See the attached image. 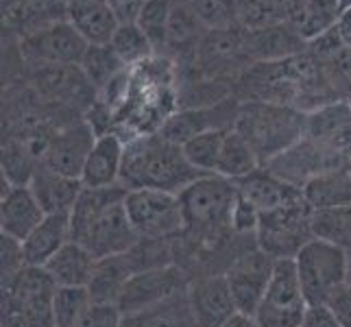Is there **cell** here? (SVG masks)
Instances as JSON below:
<instances>
[{"instance_id": "48", "label": "cell", "mask_w": 351, "mask_h": 327, "mask_svg": "<svg viewBox=\"0 0 351 327\" xmlns=\"http://www.w3.org/2000/svg\"><path fill=\"white\" fill-rule=\"evenodd\" d=\"M347 286H351V249L347 251Z\"/></svg>"}, {"instance_id": "27", "label": "cell", "mask_w": 351, "mask_h": 327, "mask_svg": "<svg viewBox=\"0 0 351 327\" xmlns=\"http://www.w3.org/2000/svg\"><path fill=\"white\" fill-rule=\"evenodd\" d=\"M127 188L123 184L110 186V188H86L83 186L81 195L70 210V227H72V240H79L81 234L99 218L103 212L114 208L116 203H123L127 199Z\"/></svg>"}, {"instance_id": "2", "label": "cell", "mask_w": 351, "mask_h": 327, "mask_svg": "<svg viewBox=\"0 0 351 327\" xmlns=\"http://www.w3.org/2000/svg\"><path fill=\"white\" fill-rule=\"evenodd\" d=\"M306 118L308 112L295 105L242 101L234 129L251 144L262 166H266L304 138Z\"/></svg>"}, {"instance_id": "18", "label": "cell", "mask_w": 351, "mask_h": 327, "mask_svg": "<svg viewBox=\"0 0 351 327\" xmlns=\"http://www.w3.org/2000/svg\"><path fill=\"white\" fill-rule=\"evenodd\" d=\"M308 51V42L288 22L273 24L266 29L245 31V53L251 64L282 62Z\"/></svg>"}, {"instance_id": "21", "label": "cell", "mask_w": 351, "mask_h": 327, "mask_svg": "<svg viewBox=\"0 0 351 327\" xmlns=\"http://www.w3.org/2000/svg\"><path fill=\"white\" fill-rule=\"evenodd\" d=\"M236 186H238L240 199H245L249 205H253L260 214L275 212L284 208V205L295 203L304 197L301 188L286 184L284 179L273 175L266 166H262L260 171H256L253 175L236 181Z\"/></svg>"}, {"instance_id": "22", "label": "cell", "mask_w": 351, "mask_h": 327, "mask_svg": "<svg viewBox=\"0 0 351 327\" xmlns=\"http://www.w3.org/2000/svg\"><path fill=\"white\" fill-rule=\"evenodd\" d=\"M29 188L46 214H70L81 195L83 184L81 179L62 175L40 162L29 181Z\"/></svg>"}, {"instance_id": "19", "label": "cell", "mask_w": 351, "mask_h": 327, "mask_svg": "<svg viewBox=\"0 0 351 327\" xmlns=\"http://www.w3.org/2000/svg\"><path fill=\"white\" fill-rule=\"evenodd\" d=\"M127 142L116 131L101 133L83 166L81 184L86 188H110L120 184Z\"/></svg>"}, {"instance_id": "29", "label": "cell", "mask_w": 351, "mask_h": 327, "mask_svg": "<svg viewBox=\"0 0 351 327\" xmlns=\"http://www.w3.org/2000/svg\"><path fill=\"white\" fill-rule=\"evenodd\" d=\"M304 199L312 210H332L351 205V173L349 166L323 173L304 186Z\"/></svg>"}, {"instance_id": "34", "label": "cell", "mask_w": 351, "mask_h": 327, "mask_svg": "<svg viewBox=\"0 0 351 327\" xmlns=\"http://www.w3.org/2000/svg\"><path fill=\"white\" fill-rule=\"evenodd\" d=\"M125 256L131 264L133 273L173 266L177 264L175 238H140Z\"/></svg>"}, {"instance_id": "20", "label": "cell", "mask_w": 351, "mask_h": 327, "mask_svg": "<svg viewBox=\"0 0 351 327\" xmlns=\"http://www.w3.org/2000/svg\"><path fill=\"white\" fill-rule=\"evenodd\" d=\"M46 218V212L29 186H9L0 197V234L24 240Z\"/></svg>"}, {"instance_id": "44", "label": "cell", "mask_w": 351, "mask_h": 327, "mask_svg": "<svg viewBox=\"0 0 351 327\" xmlns=\"http://www.w3.org/2000/svg\"><path fill=\"white\" fill-rule=\"evenodd\" d=\"M328 306L336 314L338 323L343 327H351V286L345 284L343 288H338L328 301Z\"/></svg>"}, {"instance_id": "41", "label": "cell", "mask_w": 351, "mask_h": 327, "mask_svg": "<svg viewBox=\"0 0 351 327\" xmlns=\"http://www.w3.org/2000/svg\"><path fill=\"white\" fill-rule=\"evenodd\" d=\"M125 314L116 304H92L75 327H123Z\"/></svg>"}, {"instance_id": "5", "label": "cell", "mask_w": 351, "mask_h": 327, "mask_svg": "<svg viewBox=\"0 0 351 327\" xmlns=\"http://www.w3.org/2000/svg\"><path fill=\"white\" fill-rule=\"evenodd\" d=\"M312 238V208L304 197L275 212L260 214L258 249L275 260H295L301 247Z\"/></svg>"}, {"instance_id": "1", "label": "cell", "mask_w": 351, "mask_h": 327, "mask_svg": "<svg viewBox=\"0 0 351 327\" xmlns=\"http://www.w3.org/2000/svg\"><path fill=\"white\" fill-rule=\"evenodd\" d=\"M201 173L186 160L179 144L166 140L160 131L140 133L127 140L120 184L127 190H164L179 195Z\"/></svg>"}, {"instance_id": "4", "label": "cell", "mask_w": 351, "mask_h": 327, "mask_svg": "<svg viewBox=\"0 0 351 327\" xmlns=\"http://www.w3.org/2000/svg\"><path fill=\"white\" fill-rule=\"evenodd\" d=\"M295 269L308 304H328L347 284V251L312 238L297 253Z\"/></svg>"}, {"instance_id": "3", "label": "cell", "mask_w": 351, "mask_h": 327, "mask_svg": "<svg viewBox=\"0 0 351 327\" xmlns=\"http://www.w3.org/2000/svg\"><path fill=\"white\" fill-rule=\"evenodd\" d=\"M57 284L42 266L24 264L3 280V327H55L53 297Z\"/></svg>"}, {"instance_id": "36", "label": "cell", "mask_w": 351, "mask_h": 327, "mask_svg": "<svg viewBox=\"0 0 351 327\" xmlns=\"http://www.w3.org/2000/svg\"><path fill=\"white\" fill-rule=\"evenodd\" d=\"M110 46L129 68L142 66V64L151 62L153 57H157L151 40L147 38V33L140 29L138 22L136 24H120L118 31L114 33Z\"/></svg>"}, {"instance_id": "33", "label": "cell", "mask_w": 351, "mask_h": 327, "mask_svg": "<svg viewBox=\"0 0 351 327\" xmlns=\"http://www.w3.org/2000/svg\"><path fill=\"white\" fill-rule=\"evenodd\" d=\"M129 66L118 57V53L110 44L103 46H90L86 57L81 62V70L83 75L88 77V81L92 83V88L96 92H103L112 81H116Z\"/></svg>"}, {"instance_id": "7", "label": "cell", "mask_w": 351, "mask_h": 327, "mask_svg": "<svg viewBox=\"0 0 351 327\" xmlns=\"http://www.w3.org/2000/svg\"><path fill=\"white\" fill-rule=\"evenodd\" d=\"M308 301L301 288L295 260H277L271 284L253 321L258 327H301Z\"/></svg>"}, {"instance_id": "31", "label": "cell", "mask_w": 351, "mask_h": 327, "mask_svg": "<svg viewBox=\"0 0 351 327\" xmlns=\"http://www.w3.org/2000/svg\"><path fill=\"white\" fill-rule=\"evenodd\" d=\"M68 3L70 0H22L18 11L7 20L22 38L40 31L48 24L59 20H68Z\"/></svg>"}, {"instance_id": "25", "label": "cell", "mask_w": 351, "mask_h": 327, "mask_svg": "<svg viewBox=\"0 0 351 327\" xmlns=\"http://www.w3.org/2000/svg\"><path fill=\"white\" fill-rule=\"evenodd\" d=\"M96 260L92 253L77 240H70L68 245L57 251L55 256L48 260L44 271L51 275V280L57 286H86L90 284Z\"/></svg>"}, {"instance_id": "50", "label": "cell", "mask_w": 351, "mask_h": 327, "mask_svg": "<svg viewBox=\"0 0 351 327\" xmlns=\"http://www.w3.org/2000/svg\"><path fill=\"white\" fill-rule=\"evenodd\" d=\"M349 173H351V162H349Z\"/></svg>"}, {"instance_id": "30", "label": "cell", "mask_w": 351, "mask_h": 327, "mask_svg": "<svg viewBox=\"0 0 351 327\" xmlns=\"http://www.w3.org/2000/svg\"><path fill=\"white\" fill-rule=\"evenodd\" d=\"M262 168L260 157L251 149V144L240 136L236 129H229L225 133L223 149L216 164V175L225 179L240 181Z\"/></svg>"}, {"instance_id": "23", "label": "cell", "mask_w": 351, "mask_h": 327, "mask_svg": "<svg viewBox=\"0 0 351 327\" xmlns=\"http://www.w3.org/2000/svg\"><path fill=\"white\" fill-rule=\"evenodd\" d=\"M72 240L70 214H46L44 221L22 240L24 264L44 266L57 251H62Z\"/></svg>"}, {"instance_id": "6", "label": "cell", "mask_w": 351, "mask_h": 327, "mask_svg": "<svg viewBox=\"0 0 351 327\" xmlns=\"http://www.w3.org/2000/svg\"><path fill=\"white\" fill-rule=\"evenodd\" d=\"M125 208L140 238H175L186 229L184 208L175 192L129 190Z\"/></svg>"}, {"instance_id": "28", "label": "cell", "mask_w": 351, "mask_h": 327, "mask_svg": "<svg viewBox=\"0 0 351 327\" xmlns=\"http://www.w3.org/2000/svg\"><path fill=\"white\" fill-rule=\"evenodd\" d=\"M136 275L131 269L127 256H112L101 258L96 262L94 275L88 284L90 297L94 304H116L123 295L127 282Z\"/></svg>"}, {"instance_id": "39", "label": "cell", "mask_w": 351, "mask_h": 327, "mask_svg": "<svg viewBox=\"0 0 351 327\" xmlns=\"http://www.w3.org/2000/svg\"><path fill=\"white\" fill-rule=\"evenodd\" d=\"M173 5H175V0H147V5H144L142 14L138 18L140 29L147 33V38L151 40L157 57H162L166 53Z\"/></svg>"}, {"instance_id": "49", "label": "cell", "mask_w": 351, "mask_h": 327, "mask_svg": "<svg viewBox=\"0 0 351 327\" xmlns=\"http://www.w3.org/2000/svg\"><path fill=\"white\" fill-rule=\"evenodd\" d=\"M338 3H341V9H343V11L351 9V0H338Z\"/></svg>"}, {"instance_id": "45", "label": "cell", "mask_w": 351, "mask_h": 327, "mask_svg": "<svg viewBox=\"0 0 351 327\" xmlns=\"http://www.w3.org/2000/svg\"><path fill=\"white\" fill-rule=\"evenodd\" d=\"M120 24H136L147 0H107Z\"/></svg>"}, {"instance_id": "9", "label": "cell", "mask_w": 351, "mask_h": 327, "mask_svg": "<svg viewBox=\"0 0 351 327\" xmlns=\"http://www.w3.org/2000/svg\"><path fill=\"white\" fill-rule=\"evenodd\" d=\"M20 48L29 64L81 66L90 44L70 20H59L22 38Z\"/></svg>"}, {"instance_id": "14", "label": "cell", "mask_w": 351, "mask_h": 327, "mask_svg": "<svg viewBox=\"0 0 351 327\" xmlns=\"http://www.w3.org/2000/svg\"><path fill=\"white\" fill-rule=\"evenodd\" d=\"M96 138H99V133H96L88 118L70 120L48 142L42 164L62 175L81 179L83 166L88 162V155L94 147Z\"/></svg>"}, {"instance_id": "12", "label": "cell", "mask_w": 351, "mask_h": 327, "mask_svg": "<svg viewBox=\"0 0 351 327\" xmlns=\"http://www.w3.org/2000/svg\"><path fill=\"white\" fill-rule=\"evenodd\" d=\"M345 166H349L345 157L323 149L321 144H317L306 136L297 144H293L288 151H284L280 157H275L273 162L266 164V168H269L273 175H277L280 179H284L286 184L301 188V190L319 175L336 171V168H345Z\"/></svg>"}, {"instance_id": "37", "label": "cell", "mask_w": 351, "mask_h": 327, "mask_svg": "<svg viewBox=\"0 0 351 327\" xmlns=\"http://www.w3.org/2000/svg\"><path fill=\"white\" fill-rule=\"evenodd\" d=\"M227 131L229 129L205 131L181 144V151H184L186 160L195 171H199L201 175H216V164H219V155Z\"/></svg>"}, {"instance_id": "35", "label": "cell", "mask_w": 351, "mask_h": 327, "mask_svg": "<svg viewBox=\"0 0 351 327\" xmlns=\"http://www.w3.org/2000/svg\"><path fill=\"white\" fill-rule=\"evenodd\" d=\"M312 236L330 245L351 249V205L332 210H312Z\"/></svg>"}, {"instance_id": "26", "label": "cell", "mask_w": 351, "mask_h": 327, "mask_svg": "<svg viewBox=\"0 0 351 327\" xmlns=\"http://www.w3.org/2000/svg\"><path fill=\"white\" fill-rule=\"evenodd\" d=\"M341 16L343 9L338 0H295L288 24L310 44L323 33L332 31Z\"/></svg>"}, {"instance_id": "10", "label": "cell", "mask_w": 351, "mask_h": 327, "mask_svg": "<svg viewBox=\"0 0 351 327\" xmlns=\"http://www.w3.org/2000/svg\"><path fill=\"white\" fill-rule=\"evenodd\" d=\"M31 88L40 99L70 109H92L96 103V90L81 66H55L33 64Z\"/></svg>"}, {"instance_id": "38", "label": "cell", "mask_w": 351, "mask_h": 327, "mask_svg": "<svg viewBox=\"0 0 351 327\" xmlns=\"http://www.w3.org/2000/svg\"><path fill=\"white\" fill-rule=\"evenodd\" d=\"M94 304L86 286H57L53 297L55 327H75Z\"/></svg>"}, {"instance_id": "8", "label": "cell", "mask_w": 351, "mask_h": 327, "mask_svg": "<svg viewBox=\"0 0 351 327\" xmlns=\"http://www.w3.org/2000/svg\"><path fill=\"white\" fill-rule=\"evenodd\" d=\"M190 282H192V275L179 264L136 273L127 282L123 295H120L118 308L125 317L144 312L177 297L179 293H186Z\"/></svg>"}, {"instance_id": "16", "label": "cell", "mask_w": 351, "mask_h": 327, "mask_svg": "<svg viewBox=\"0 0 351 327\" xmlns=\"http://www.w3.org/2000/svg\"><path fill=\"white\" fill-rule=\"evenodd\" d=\"M140 240L138 232L133 229L129 214L123 203H116L114 208L103 212L96 221L81 234L77 242H81L96 260L125 256V253Z\"/></svg>"}, {"instance_id": "42", "label": "cell", "mask_w": 351, "mask_h": 327, "mask_svg": "<svg viewBox=\"0 0 351 327\" xmlns=\"http://www.w3.org/2000/svg\"><path fill=\"white\" fill-rule=\"evenodd\" d=\"M0 256H3V280L18 273L24 266V253H22L20 240L0 234Z\"/></svg>"}, {"instance_id": "43", "label": "cell", "mask_w": 351, "mask_h": 327, "mask_svg": "<svg viewBox=\"0 0 351 327\" xmlns=\"http://www.w3.org/2000/svg\"><path fill=\"white\" fill-rule=\"evenodd\" d=\"M301 327H343L328 304H308Z\"/></svg>"}, {"instance_id": "24", "label": "cell", "mask_w": 351, "mask_h": 327, "mask_svg": "<svg viewBox=\"0 0 351 327\" xmlns=\"http://www.w3.org/2000/svg\"><path fill=\"white\" fill-rule=\"evenodd\" d=\"M68 20L90 46L110 44L120 22L107 0H70Z\"/></svg>"}, {"instance_id": "11", "label": "cell", "mask_w": 351, "mask_h": 327, "mask_svg": "<svg viewBox=\"0 0 351 327\" xmlns=\"http://www.w3.org/2000/svg\"><path fill=\"white\" fill-rule=\"evenodd\" d=\"M275 264V258H271L262 249L253 247L242 253L240 258H236L232 266L225 271L227 284L232 288V295L240 314L253 319V314H256L258 306L266 295V288L271 284Z\"/></svg>"}, {"instance_id": "32", "label": "cell", "mask_w": 351, "mask_h": 327, "mask_svg": "<svg viewBox=\"0 0 351 327\" xmlns=\"http://www.w3.org/2000/svg\"><path fill=\"white\" fill-rule=\"evenodd\" d=\"M295 0H236L238 27L242 31L266 29L288 22Z\"/></svg>"}, {"instance_id": "46", "label": "cell", "mask_w": 351, "mask_h": 327, "mask_svg": "<svg viewBox=\"0 0 351 327\" xmlns=\"http://www.w3.org/2000/svg\"><path fill=\"white\" fill-rule=\"evenodd\" d=\"M336 31L343 38V42L351 48V9L343 11V16L336 22Z\"/></svg>"}, {"instance_id": "47", "label": "cell", "mask_w": 351, "mask_h": 327, "mask_svg": "<svg viewBox=\"0 0 351 327\" xmlns=\"http://www.w3.org/2000/svg\"><path fill=\"white\" fill-rule=\"evenodd\" d=\"M225 327H258L256 321H253L251 317H245V314H238V317L232 321V323H227Z\"/></svg>"}, {"instance_id": "13", "label": "cell", "mask_w": 351, "mask_h": 327, "mask_svg": "<svg viewBox=\"0 0 351 327\" xmlns=\"http://www.w3.org/2000/svg\"><path fill=\"white\" fill-rule=\"evenodd\" d=\"M240 103L242 101L236 99V96H227V99L212 103V105L184 107L175 114H168L157 131H160L166 140H171L181 147V144L199 136V133L234 129Z\"/></svg>"}, {"instance_id": "15", "label": "cell", "mask_w": 351, "mask_h": 327, "mask_svg": "<svg viewBox=\"0 0 351 327\" xmlns=\"http://www.w3.org/2000/svg\"><path fill=\"white\" fill-rule=\"evenodd\" d=\"M186 295L197 327H225L240 314L225 273L195 277Z\"/></svg>"}, {"instance_id": "17", "label": "cell", "mask_w": 351, "mask_h": 327, "mask_svg": "<svg viewBox=\"0 0 351 327\" xmlns=\"http://www.w3.org/2000/svg\"><path fill=\"white\" fill-rule=\"evenodd\" d=\"M304 136L351 162V101L338 99L308 112Z\"/></svg>"}, {"instance_id": "40", "label": "cell", "mask_w": 351, "mask_h": 327, "mask_svg": "<svg viewBox=\"0 0 351 327\" xmlns=\"http://www.w3.org/2000/svg\"><path fill=\"white\" fill-rule=\"evenodd\" d=\"M205 31L238 27L236 0H181Z\"/></svg>"}]
</instances>
